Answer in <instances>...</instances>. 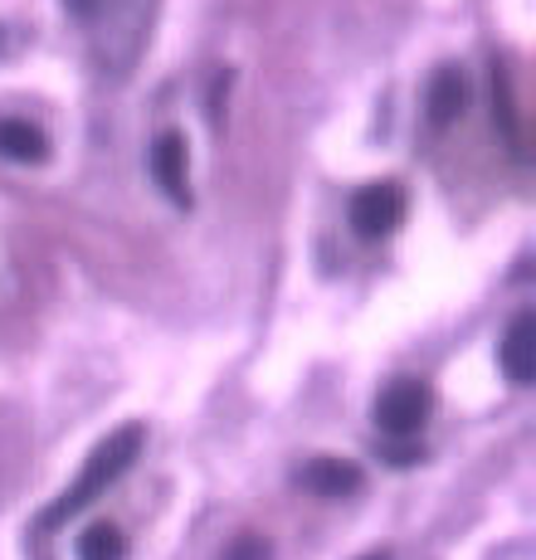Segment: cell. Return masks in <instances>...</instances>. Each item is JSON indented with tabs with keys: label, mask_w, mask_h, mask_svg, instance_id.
<instances>
[{
	"label": "cell",
	"mask_w": 536,
	"mask_h": 560,
	"mask_svg": "<svg viewBox=\"0 0 536 560\" xmlns=\"http://www.w3.org/2000/svg\"><path fill=\"white\" fill-rule=\"evenodd\" d=\"M0 156L20 161V166H39V161H49V137L25 117H0Z\"/></svg>",
	"instance_id": "6"
},
{
	"label": "cell",
	"mask_w": 536,
	"mask_h": 560,
	"mask_svg": "<svg viewBox=\"0 0 536 560\" xmlns=\"http://www.w3.org/2000/svg\"><path fill=\"white\" fill-rule=\"evenodd\" d=\"M63 5H69L73 15H93V5H98V0H63Z\"/></svg>",
	"instance_id": "11"
},
{
	"label": "cell",
	"mask_w": 536,
	"mask_h": 560,
	"mask_svg": "<svg viewBox=\"0 0 536 560\" xmlns=\"http://www.w3.org/2000/svg\"><path fill=\"white\" fill-rule=\"evenodd\" d=\"M152 176L176 205H190V166H186V137L161 132L152 147Z\"/></svg>",
	"instance_id": "5"
},
{
	"label": "cell",
	"mask_w": 536,
	"mask_h": 560,
	"mask_svg": "<svg viewBox=\"0 0 536 560\" xmlns=\"http://www.w3.org/2000/svg\"><path fill=\"white\" fill-rule=\"evenodd\" d=\"M142 439H147V429H142V424H123V429H113V434H107L89 458H83L79 478H73L69 488H63L59 498L49 502L39 522H45V526H59V522H69V516H79L83 508H89V502H98L103 492L113 488V482L137 463V454H142Z\"/></svg>",
	"instance_id": "1"
},
{
	"label": "cell",
	"mask_w": 536,
	"mask_h": 560,
	"mask_svg": "<svg viewBox=\"0 0 536 560\" xmlns=\"http://www.w3.org/2000/svg\"><path fill=\"white\" fill-rule=\"evenodd\" d=\"M405 220V190L395 180H371L351 196V230L361 240H391Z\"/></svg>",
	"instance_id": "3"
},
{
	"label": "cell",
	"mask_w": 536,
	"mask_h": 560,
	"mask_svg": "<svg viewBox=\"0 0 536 560\" xmlns=\"http://www.w3.org/2000/svg\"><path fill=\"white\" fill-rule=\"evenodd\" d=\"M220 560H273V551H268V541H264L259 532H244L240 541H234Z\"/></svg>",
	"instance_id": "10"
},
{
	"label": "cell",
	"mask_w": 536,
	"mask_h": 560,
	"mask_svg": "<svg viewBox=\"0 0 536 560\" xmlns=\"http://www.w3.org/2000/svg\"><path fill=\"white\" fill-rule=\"evenodd\" d=\"M73 556L79 560H127V536L117 532L113 522H98V526H89V532L79 536Z\"/></svg>",
	"instance_id": "9"
},
{
	"label": "cell",
	"mask_w": 536,
	"mask_h": 560,
	"mask_svg": "<svg viewBox=\"0 0 536 560\" xmlns=\"http://www.w3.org/2000/svg\"><path fill=\"white\" fill-rule=\"evenodd\" d=\"M468 107V83L458 69H439L434 79H429V122L434 127H448L458 122Z\"/></svg>",
	"instance_id": "8"
},
{
	"label": "cell",
	"mask_w": 536,
	"mask_h": 560,
	"mask_svg": "<svg viewBox=\"0 0 536 560\" xmlns=\"http://www.w3.org/2000/svg\"><path fill=\"white\" fill-rule=\"evenodd\" d=\"M298 482H303L307 492H317V498H347V492L361 488V468L357 463H341V458H313L298 472Z\"/></svg>",
	"instance_id": "7"
},
{
	"label": "cell",
	"mask_w": 536,
	"mask_h": 560,
	"mask_svg": "<svg viewBox=\"0 0 536 560\" xmlns=\"http://www.w3.org/2000/svg\"><path fill=\"white\" fill-rule=\"evenodd\" d=\"M498 361L512 385H532V375H536V317L532 312H517L508 322V331L498 341Z\"/></svg>",
	"instance_id": "4"
},
{
	"label": "cell",
	"mask_w": 536,
	"mask_h": 560,
	"mask_svg": "<svg viewBox=\"0 0 536 560\" xmlns=\"http://www.w3.org/2000/svg\"><path fill=\"white\" fill-rule=\"evenodd\" d=\"M429 409H434V390L415 375H400L391 381L381 395H375V429L391 439H415L424 429Z\"/></svg>",
	"instance_id": "2"
},
{
	"label": "cell",
	"mask_w": 536,
	"mask_h": 560,
	"mask_svg": "<svg viewBox=\"0 0 536 560\" xmlns=\"http://www.w3.org/2000/svg\"><path fill=\"white\" fill-rule=\"evenodd\" d=\"M361 560H391V556H385V551H371V556H361Z\"/></svg>",
	"instance_id": "12"
}]
</instances>
